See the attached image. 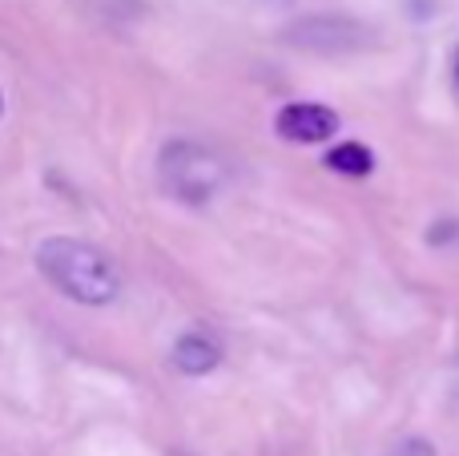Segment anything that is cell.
I'll return each mask as SVG.
<instances>
[{
	"mask_svg": "<svg viewBox=\"0 0 459 456\" xmlns=\"http://www.w3.org/2000/svg\"><path fill=\"white\" fill-rule=\"evenodd\" d=\"M455 85H459V53H455Z\"/></svg>",
	"mask_w": 459,
	"mask_h": 456,
	"instance_id": "8",
	"label": "cell"
},
{
	"mask_svg": "<svg viewBox=\"0 0 459 456\" xmlns=\"http://www.w3.org/2000/svg\"><path fill=\"white\" fill-rule=\"evenodd\" d=\"M37 267L65 299L85 307H101L109 299H117L121 275L113 267V259L101 247H89L81 239H45L37 247Z\"/></svg>",
	"mask_w": 459,
	"mask_h": 456,
	"instance_id": "1",
	"label": "cell"
},
{
	"mask_svg": "<svg viewBox=\"0 0 459 456\" xmlns=\"http://www.w3.org/2000/svg\"><path fill=\"white\" fill-rule=\"evenodd\" d=\"M0 113H4V97H0Z\"/></svg>",
	"mask_w": 459,
	"mask_h": 456,
	"instance_id": "9",
	"label": "cell"
},
{
	"mask_svg": "<svg viewBox=\"0 0 459 456\" xmlns=\"http://www.w3.org/2000/svg\"><path fill=\"white\" fill-rule=\"evenodd\" d=\"M161 186L182 202H210L226 186V162L210 153L206 145L194 142H174L161 150L158 162Z\"/></svg>",
	"mask_w": 459,
	"mask_h": 456,
	"instance_id": "2",
	"label": "cell"
},
{
	"mask_svg": "<svg viewBox=\"0 0 459 456\" xmlns=\"http://www.w3.org/2000/svg\"><path fill=\"white\" fill-rule=\"evenodd\" d=\"M286 40L307 53H347V48H363L371 40V29L351 16H307L286 29Z\"/></svg>",
	"mask_w": 459,
	"mask_h": 456,
	"instance_id": "3",
	"label": "cell"
},
{
	"mask_svg": "<svg viewBox=\"0 0 459 456\" xmlns=\"http://www.w3.org/2000/svg\"><path fill=\"white\" fill-rule=\"evenodd\" d=\"M326 166L334 170V174H351V178H363L375 170V153L367 150V145L359 142H347V145H334L331 153H326Z\"/></svg>",
	"mask_w": 459,
	"mask_h": 456,
	"instance_id": "6",
	"label": "cell"
},
{
	"mask_svg": "<svg viewBox=\"0 0 459 456\" xmlns=\"http://www.w3.org/2000/svg\"><path fill=\"white\" fill-rule=\"evenodd\" d=\"M274 129L286 137V142L315 145V142H326V137L339 129V113L326 110V105L299 101V105H286V110H278Z\"/></svg>",
	"mask_w": 459,
	"mask_h": 456,
	"instance_id": "4",
	"label": "cell"
},
{
	"mask_svg": "<svg viewBox=\"0 0 459 456\" xmlns=\"http://www.w3.org/2000/svg\"><path fill=\"white\" fill-rule=\"evenodd\" d=\"M391 456H436V449H431L428 441H407V444H399Z\"/></svg>",
	"mask_w": 459,
	"mask_h": 456,
	"instance_id": "7",
	"label": "cell"
},
{
	"mask_svg": "<svg viewBox=\"0 0 459 456\" xmlns=\"http://www.w3.org/2000/svg\"><path fill=\"white\" fill-rule=\"evenodd\" d=\"M218 360H222V352L206 336H182L174 344V368L186 372V376H206V372L218 368Z\"/></svg>",
	"mask_w": 459,
	"mask_h": 456,
	"instance_id": "5",
	"label": "cell"
}]
</instances>
